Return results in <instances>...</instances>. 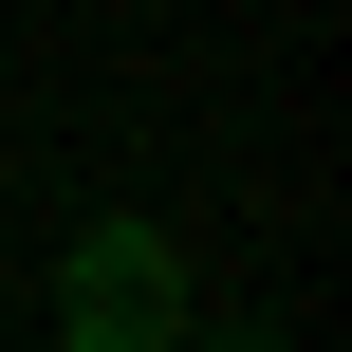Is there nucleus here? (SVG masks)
Listing matches in <instances>:
<instances>
[{"mask_svg": "<svg viewBox=\"0 0 352 352\" xmlns=\"http://www.w3.org/2000/svg\"><path fill=\"white\" fill-rule=\"evenodd\" d=\"M186 316H204V278H186L167 223H74V260H56V334L74 352H167Z\"/></svg>", "mask_w": 352, "mask_h": 352, "instance_id": "1", "label": "nucleus"}]
</instances>
